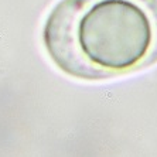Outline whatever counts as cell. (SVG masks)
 Wrapping results in <instances>:
<instances>
[{
	"label": "cell",
	"mask_w": 157,
	"mask_h": 157,
	"mask_svg": "<svg viewBox=\"0 0 157 157\" xmlns=\"http://www.w3.org/2000/svg\"><path fill=\"white\" fill-rule=\"evenodd\" d=\"M43 40L52 62L77 79L146 70L157 62V0H60Z\"/></svg>",
	"instance_id": "6da1fadb"
}]
</instances>
